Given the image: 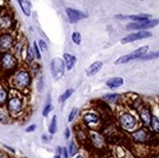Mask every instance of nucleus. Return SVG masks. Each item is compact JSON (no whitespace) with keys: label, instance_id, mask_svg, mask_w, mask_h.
<instances>
[{"label":"nucleus","instance_id":"f257e3e1","mask_svg":"<svg viewBox=\"0 0 159 158\" xmlns=\"http://www.w3.org/2000/svg\"><path fill=\"white\" fill-rule=\"evenodd\" d=\"M32 75L30 74L29 68L26 67H19L16 70L10 77L12 87L17 91L25 92L27 89H30L32 83Z\"/></svg>","mask_w":159,"mask_h":158},{"label":"nucleus","instance_id":"f03ea898","mask_svg":"<svg viewBox=\"0 0 159 158\" xmlns=\"http://www.w3.org/2000/svg\"><path fill=\"white\" fill-rule=\"evenodd\" d=\"M20 67L19 58L11 52L0 54V68L3 72L13 73Z\"/></svg>","mask_w":159,"mask_h":158},{"label":"nucleus","instance_id":"7ed1b4c3","mask_svg":"<svg viewBox=\"0 0 159 158\" xmlns=\"http://www.w3.org/2000/svg\"><path fill=\"white\" fill-rule=\"evenodd\" d=\"M7 111L12 116H17L24 109V99L19 94L9 96V99L6 102Z\"/></svg>","mask_w":159,"mask_h":158},{"label":"nucleus","instance_id":"20e7f679","mask_svg":"<svg viewBox=\"0 0 159 158\" xmlns=\"http://www.w3.org/2000/svg\"><path fill=\"white\" fill-rule=\"evenodd\" d=\"M148 49H149L148 45L138 48L137 50L133 51L132 53L127 54V55H125V56H122V57L118 58L114 61V64L115 65H123V64H127V63H129V61H132L135 60H140L143 55H146L148 53Z\"/></svg>","mask_w":159,"mask_h":158},{"label":"nucleus","instance_id":"39448f33","mask_svg":"<svg viewBox=\"0 0 159 158\" xmlns=\"http://www.w3.org/2000/svg\"><path fill=\"white\" fill-rule=\"evenodd\" d=\"M16 42V37L12 32L0 33V54L10 52Z\"/></svg>","mask_w":159,"mask_h":158},{"label":"nucleus","instance_id":"423d86ee","mask_svg":"<svg viewBox=\"0 0 159 158\" xmlns=\"http://www.w3.org/2000/svg\"><path fill=\"white\" fill-rule=\"evenodd\" d=\"M15 27V20L9 12L4 11L0 13V33L12 32Z\"/></svg>","mask_w":159,"mask_h":158},{"label":"nucleus","instance_id":"0eeeda50","mask_svg":"<svg viewBox=\"0 0 159 158\" xmlns=\"http://www.w3.org/2000/svg\"><path fill=\"white\" fill-rule=\"evenodd\" d=\"M66 71V65L63 59L61 58H54L51 61V73L54 79L58 81L65 75Z\"/></svg>","mask_w":159,"mask_h":158},{"label":"nucleus","instance_id":"6e6552de","mask_svg":"<svg viewBox=\"0 0 159 158\" xmlns=\"http://www.w3.org/2000/svg\"><path fill=\"white\" fill-rule=\"evenodd\" d=\"M159 24V20L154 19V20H148L146 22L142 23H131L126 25L127 29H137V30H144L148 29H152L155 27Z\"/></svg>","mask_w":159,"mask_h":158},{"label":"nucleus","instance_id":"1a4fd4ad","mask_svg":"<svg viewBox=\"0 0 159 158\" xmlns=\"http://www.w3.org/2000/svg\"><path fill=\"white\" fill-rule=\"evenodd\" d=\"M152 36V33L147 31V30H141L139 32H134V33H130L127 36L121 39V43L122 44H127L130 42H134L137 40H141L144 38H149Z\"/></svg>","mask_w":159,"mask_h":158},{"label":"nucleus","instance_id":"9d476101","mask_svg":"<svg viewBox=\"0 0 159 158\" xmlns=\"http://www.w3.org/2000/svg\"><path fill=\"white\" fill-rule=\"evenodd\" d=\"M120 124L123 128H125L127 130H132L134 129L136 126H137V119L135 118V116L132 115L131 113H123L121 116H120Z\"/></svg>","mask_w":159,"mask_h":158},{"label":"nucleus","instance_id":"9b49d317","mask_svg":"<svg viewBox=\"0 0 159 158\" xmlns=\"http://www.w3.org/2000/svg\"><path fill=\"white\" fill-rule=\"evenodd\" d=\"M66 15H67L68 20H70L71 24L77 23V22H79V20H81L83 19L88 18L87 14L83 13V12H81L79 10L72 9V8H66Z\"/></svg>","mask_w":159,"mask_h":158},{"label":"nucleus","instance_id":"f8f14e48","mask_svg":"<svg viewBox=\"0 0 159 158\" xmlns=\"http://www.w3.org/2000/svg\"><path fill=\"white\" fill-rule=\"evenodd\" d=\"M114 17L116 19H120V20H134L135 23H142V22L148 20L151 15H149V14H139V15H127V16L115 15Z\"/></svg>","mask_w":159,"mask_h":158},{"label":"nucleus","instance_id":"ddd939ff","mask_svg":"<svg viewBox=\"0 0 159 158\" xmlns=\"http://www.w3.org/2000/svg\"><path fill=\"white\" fill-rule=\"evenodd\" d=\"M103 66V63L101 61H96L94 63L89 65L86 70V75L88 77H91V76H94L97 73H98Z\"/></svg>","mask_w":159,"mask_h":158},{"label":"nucleus","instance_id":"4468645a","mask_svg":"<svg viewBox=\"0 0 159 158\" xmlns=\"http://www.w3.org/2000/svg\"><path fill=\"white\" fill-rule=\"evenodd\" d=\"M64 57V61H65V65H66V67L67 68V70H73V67L76 65V61H77V59L75 56L73 55L70 54V53H65L63 55Z\"/></svg>","mask_w":159,"mask_h":158},{"label":"nucleus","instance_id":"2eb2a0df","mask_svg":"<svg viewBox=\"0 0 159 158\" xmlns=\"http://www.w3.org/2000/svg\"><path fill=\"white\" fill-rule=\"evenodd\" d=\"M83 121H84L86 125H94L99 122V117L95 113L87 112L83 115Z\"/></svg>","mask_w":159,"mask_h":158},{"label":"nucleus","instance_id":"dca6fc26","mask_svg":"<svg viewBox=\"0 0 159 158\" xmlns=\"http://www.w3.org/2000/svg\"><path fill=\"white\" fill-rule=\"evenodd\" d=\"M133 139L135 142H143L147 141V138H148V133L146 130L143 129H140L138 130V131H136L135 133H133L132 135Z\"/></svg>","mask_w":159,"mask_h":158},{"label":"nucleus","instance_id":"f3484780","mask_svg":"<svg viewBox=\"0 0 159 158\" xmlns=\"http://www.w3.org/2000/svg\"><path fill=\"white\" fill-rule=\"evenodd\" d=\"M140 117L142 122L144 125L148 126V124H150V119H151V114L148 108H142L140 111Z\"/></svg>","mask_w":159,"mask_h":158},{"label":"nucleus","instance_id":"a211bd4d","mask_svg":"<svg viewBox=\"0 0 159 158\" xmlns=\"http://www.w3.org/2000/svg\"><path fill=\"white\" fill-rule=\"evenodd\" d=\"M106 84L107 87L114 89V88H118L120 86H122L124 84V79L122 77H113V78H110L108 79Z\"/></svg>","mask_w":159,"mask_h":158},{"label":"nucleus","instance_id":"6ab92c4d","mask_svg":"<svg viewBox=\"0 0 159 158\" xmlns=\"http://www.w3.org/2000/svg\"><path fill=\"white\" fill-rule=\"evenodd\" d=\"M18 4L20 7V10L24 13L25 17H30L31 15V9H30V4L25 1V0H17Z\"/></svg>","mask_w":159,"mask_h":158},{"label":"nucleus","instance_id":"aec40b11","mask_svg":"<svg viewBox=\"0 0 159 158\" xmlns=\"http://www.w3.org/2000/svg\"><path fill=\"white\" fill-rule=\"evenodd\" d=\"M9 99V91L4 85L0 84V106H3Z\"/></svg>","mask_w":159,"mask_h":158},{"label":"nucleus","instance_id":"412c9836","mask_svg":"<svg viewBox=\"0 0 159 158\" xmlns=\"http://www.w3.org/2000/svg\"><path fill=\"white\" fill-rule=\"evenodd\" d=\"M90 137H91V140L93 143L98 147H101L103 145V139L102 137L97 132H91L90 133Z\"/></svg>","mask_w":159,"mask_h":158},{"label":"nucleus","instance_id":"4be33fe9","mask_svg":"<svg viewBox=\"0 0 159 158\" xmlns=\"http://www.w3.org/2000/svg\"><path fill=\"white\" fill-rule=\"evenodd\" d=\"M24 48H25V44L22 42V41H16L15 42V45H14L13 47V51H14V55L19 58L22 56V54H23V51H24Z\"/></svg>","mask_w":159,"mask_h":158},{"label":"nucleus","instance_id":"5701e85b","mask_svg":"<svg viewBox=\"0 0 159 158\" xmlns=\"http://www.w3.org/2000/svg\"><path fill=\"white\" fill-rule=\"evenodd\" d=\"M29 70H30V74L32 75V77L37 76L41 71L40 65L38 63H36V61H32V63H30L29 65Z\"/></svg>","mask_w":159,"mask_h":158},{"label":"nucleus","instance_id":"b1692460","mask_svg":"<svg viewBox=\"0 0 159 158\" xmlns=\"http://www.w3.org/2000/svg\"><path fill=\"white\" fill-rule=\"evenodd\" d=\"M25 60L29 64L32 63L35 60V54L33 51V47L30 44H26V55H25Z\"/></svg>","mask_w":159,"mask_h":158},{"label":"nucleus","instance_id":"393cba45","mask_svg":"<svg viewBox=\"0 0 159 158\" xmlns=\"http://www.w3.org/2000/svg\"><path fill=\"white\" fill-rule=\"evenodd\" d=\"M73 93H74V90L73 89H67L66 91H65L63 94H61V96H60V98H59V102H66L67 99H70L71 96L73 95Z\"/></svg>","mask_w":159,"mask_h":158},{"label":"nucleus","instance_id":"a878e982","mask_svg":"<svg viewBox=\"0 0 159 158\" xmlns=\"http://www.w3.org/2000/svg\"><path fill=\"white\" fill-rule=\"evenodd\" d=\"M155 59H159V51L151 52V53L143 55L140 60L141 61H151V60H155Z\"/></svg>","mask_w":159,"mask_h":158},{"label":"nucleus","instance_id":"bb28decb","mask_svg":"<svg viewBox=\"0 0 159 158\" xmlns=\"http://www.w3.org/2000/svg\"><path fill=\"white\" fill-rule=\"evenodd\" d=\"M58 123H57V115H54L53 118L51 120V123H50V126H49V133L50 134H55L57 132V129H58Z\"/></svg>","mask_w":159,"mask_h":158},{"label":"nucleus","instance_id":"cd10ccee","mask_svg":"<svg viewBox=\"0 0 159 158\" xmlns=\"http://www.w3.org/2000/svg\"><path fill=\"white\" fill-rule=\"evenodd\" d=\"M150 125H151V128H152V130L154 132L159 133V119L156 117V116H151Z\"/></svg>","mask_w":159,"mask_h":158},{"label":"nucleus","instance_id":"c85d7f7f","mask_svg":"<svg viewBox=\"0 0 159 158\" xmlns=\"http://www.w3.org/2000/svg\"><path fill=\"white\" fill-rule=\"evenodd\" d=\"M71 40H72V42H73L74 44L80 45V44H81V40H82V37H81L80 32H78V31H74V32H72V34H71Z\"/></svg>","mask_w":159,"mask_h":158},{"label":"nucleus","instance_id":"c756f323","mask_svg":"<svg viewBox=\"0 0 159 158\" xmlns=\"http://www.w3.org/2000/svg\"><path fill=\"white\" fill-rule=\"evenodd\" d=\"M10 118L9 112L5 109H0V122L1 123H7Z\"/></svg>","mask_w":159,"mask_h":158},{"label":"nucleus","instance_id":"7c9ffc66","mask_svg":"<svg viewBox=\"0 0 159 158\" xmlns=\"http://www.w3.org/2000/svg\"><path fill=\"white\" fill-rule=\"evenodd\" d=\"M53 109V106L51 105V102H50V97H48V102H47V104L46 106H44L43 108V111H42V115L43 116H48V114L50 113V111Z\"/></svg>","mask_w":159,"mask_h":158},{"label":"nucleus","instance_id":"2f4dec72","mask_svg":"<svg viewBox=\"0 0 159 158\" xmlns=\"http://www.w3.org/2000/svg\"><path fill=\"white\" fill-rule=\"evenodd\" d=\"M68 153H70V156H74L77 153V147L75 145V142L73 141H71L70 142V146H68V149H67Z\"/></svg>","mask_w":159,"mask_h":158},{"label":"nucleus","instance_id":"473e14b6","mask_svg":"<svg viewBox=\"0 0 159 158\" xmlns=\"http://www.w3.org/2000/svg\"><path fill=\"white\" fill-rule=\"evenodd\" d=\"M119 99L118 94H107L106 96H103V100H106L109 102H114Z\"/></svg>","mask_w":159,"mask_h":158},{"label":"nucleus","instance_id":"72a5a7b5","mask_svg":"<svg viewBox=\"0 0 159 158\" xmlns=\"http://www.w3.org/2000/svg\"><path fill=\"white\" fill-rule=\"evenodd\" d=\"M32 47H33V51H34V54H35V58L37 60H41V53H40V49L38 47V44L34 41L33 44H32Z\"/></svg>","mask_w":159,"mask_h":158},{"label":"nucleus","instance_id":"f704fd0d","mask_svg":"<svg viewBox=\"0 0 159 158\" xmlns=\"http://www.w3.org/2000/svg\"><path fill=\"white\" fill-rule=\"evenodd\" d=\"M77 113H78V108H76V107L72 108L70 114H68V122H72L74 120V118L76 117Z\"/></svg>","mask_w":159,"mask_h":158},{"label":"nucleus","instance_id":"c9c22d12","mask_svg":"<svg viewBox=\"0 0 159 158\" xmlns=\"http://www.w3.org/2000/svg\"><path fill=\"white\" fill-rule=\"evenodd\" d=\"M38 47H39V49H40V51H42V52H47L48 51V45H47V43L45 42L44 40H42V39H40L39 41H38Z\"/></svg>","mask_w":159,"mask_h":158},{"label":"nucleus","instance_id":"e433bc0d","mask_svg":"<svg viewBox=\"0 0 159 158\" xmlns=\"http://www.w3.org/2000/svg\"><path fill=\"white\" fill-rule=\"evenodd\" d=\"M44 86V83H43V78L40 77L39 80H38V83H37V87H38V91H41L42 90V88Z\"/></svg>","mask_w":159,"mask_h":158},{"label":"nucleus","instance_id":"4c0bfd02","mask_svg":"<svg viewBox=\"0 0 159 158\" xmlns=\"http://www.w3.org/2000/svg\"><path fill=\"white\" fill-rule=\"evenodd\" d=\"M35 129H36V125H35V124H31L30 126H29V127H27V128L25 129V132L30 133V132H33Z\"/></svg>","mask_w":159,"mask_h":158},{"label":"nucleus","instance_id":"58836bf2","mask_svg":"<svg viewBox=\"0 0 159 158\" xmlns=\"http://www.w3.org/2000/svg\"><path fill=\"white\" fill-rule=\"evenodd\" d=\"M70 137V130L68 128H66V132H65V138L67 140Z\"/></svg>","mask_w":159,"mask_h":158},{"label":"nucleus","instance_id":"ea45409f","mask_svg":"<svg viewBox=\"0 0 159 158\" xmlns=\"http://www.w3.org/2000/svg\"><path fill=\"white\" fill-rule=\"evenodd\" d=\"M67 148L66 147H64L63 148V154H64V157L65 158H68V153H67Z\"/></svg>","mask_w":159,"mask_h":158},{"label":"nucleus","instance_id":"a19ab883","mask_svg":"<svg viewBox=\"0 0 159 158\" xmlns=\"http://www.w3.org/2000/svg\"><path fill=\"white\" fill-rule=\"evenodd\" d=\"M0 158H10V156L5 152H0Z\"/></svg>","mask_w":159,"mask_h":158},{"label":"nucleus","instance_id":"79ce46f5","mask_svg":"<svg viewBox=\"0 0 159 158\" xmlns=\"http://www.w3.org/2000/svg\"><path fill=\"white\" fill-rule=\"evenodd\" d=\"M5 147H6V148H8V149L10 150V151H12L13 153H15V149H14V148H12V147H8V146H5Z\"/></svg>","mask_w":159,"mask_h":158},{"label":"nucleus","instance_id":"37998d69","mask_svg":"<svg viewBox=\"0 0 159 158\" xmlns=\"http://www.w3.org/2000/svg\"><path fill=\"white\" fill-rule=\"evenodd\" d=\"M61 151H63V148H61V147H57V153H58V154L61 155Z\"/></svg>","mask_w":159,"mask_h":158},{"label":"nucleus","instance_id":"c03bdc74","mask_svg":"<svg viewBox=\"0 0 159 158\" xmlns=\"http://www.w3.org/2000/svg\"><path fill=\"white\" fill-rule=\"evenodd\" d=\"M75 158H85L84 156H83V155H81V154H78L76 157H75Z\"/></svg>","mask_w":159,"mask_h":158},{"label":"nucleus","instance_id":"a18cd8bd","mask_svg":"<svg viewBox=\"0 0 159 158\" xmlns=\"http://www.w3.org/2000/svg\"><path fill=\"white\" fill-rule=\"evenodd\" d=\"M55 158H61V155H60V154H57L56 156H55Z\"/></svg>","mask_w":159,"mask_h":158},{"label":"nucleus","instance_id":"49530a36","mask_svg":"<svg viewBox=\"0 0 159 158\" xmlns=\"http://www.w3.org/2000/svg\"><path fill=\"white\" fill-rule=\"evenodd\" d=\"M141 1H144V0H141Z\"/></svg>","mask_w":159,"mask_h":158}]
</instances>
